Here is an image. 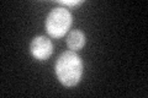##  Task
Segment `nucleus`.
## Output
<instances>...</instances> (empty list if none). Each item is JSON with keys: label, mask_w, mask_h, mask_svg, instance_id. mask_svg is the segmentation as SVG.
I'll return each mask as SVG.
<instances>
[{"label": "nucleus", "mask_w": 148, "mask_h": 98, "mask_svg": "<svg viewBox=\"0 0 148 98\" xmlns=\"http://www.w3.org/2000/svg\"><path fill=\"white\" fill-rule=\"evenodd\" d=\"M56 74L58 80L64 86H75L83 75V63L79 55L73 50H68L61 54L56 63Z\"/></svg>", "instance_id": "nucleus-1"}, {"label": "nucleus", "mask_w": 148, "mask_h": 98, "mask_svg": "<svg viewBox=\"0 0 148 98\" xmlns=\"http://www.w3.org/2000/svg\"><path fill=\"white\" fill-rule=\"evenodd\" d=\"M72 25V15L64 7H56L49 12L46 21V30L54 38H61Z\"/></svg>", "instance_id": "nucleus-2"}, {"label": "nucleus", "mask_w": 148, "mask_h": 98, "mask_svg": "<svg viewBox=\"0 0 148 98\" xmlns=\"http://www.w3.org/2000/svg\"><path fill=\"white\" fill-rule=\"evenodd\" d=\"M53 52V45L51 39L45 36H38L31 42V53L38 60H46Z\"/></svg>", "instance_id": "nucleus-3"}, {"label": "nucleus", "mask_w": 148, "mask_h": 98, "mask_svg": "<svg viewBox=\"0 0 148 98\" xmlns=\"http://www.w3.org/2000/svg\"><path fill=\"white\" fill-rule=\"evenodd\" d=\"M67 44L69 47V49H72L73 52L82 49L85 44V34L79 30L72 31L67 37Z\"/></svg>", "instance_id": "nucleus-4"}, {"label": "nucleus", "mask_w": 148, "mask_h": 98, "mask_svg": "<svg viewBox=\"0 0 148 98\" xmlns=\"http://www.w3.org/2000/svg\"><path fill=\"white\" fill-rule=\"evenodd\" d=\"M61 4H63V5H68V6H75V5H79V4H82L80 0H74V1H67V0H62Z\"/></svg>", "instance_id": "nucleus-5"}]
</instances>
